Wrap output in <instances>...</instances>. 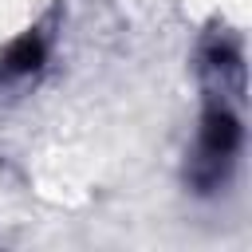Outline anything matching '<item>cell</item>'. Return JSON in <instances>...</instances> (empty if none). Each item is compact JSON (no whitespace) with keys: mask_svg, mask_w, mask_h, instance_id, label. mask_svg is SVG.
Listing matches in <instances>:
<instances>
[{"mask_svg":"<svg viewBox=\"0 0 252 252\" xmlns=\"http://www.w3.org/2000/svg\"><path fill=\"white\" fill-rule=\"evenodd\" d=\"M43 63H47V39H43L39 28H28L0 47V83L4 87L28 83L43 71Z\"/></svg>","mask_w":252,"mask_h":252,"instance_id":"2","label":"cell"},{"mask_svg":"<svg viewBox=\"0 0 252 252\" xmlns=\"http://www.w3.org/2000/svg\"><path fill=\"white\" fill-rule=\"evenodd\" d=\"M201 67L209 79H217L220 87L205 98L201 110V130H197V150L189 161V185L201 197L220 193L232 181V169L240 161V146H244V122L236 110V94L244 87V63H240V47L232 35H213L201 51Z\"/></svg>","mask_w":252,"mask_h":252,"instance_id":"1","label":"cell"}]
</instances>
